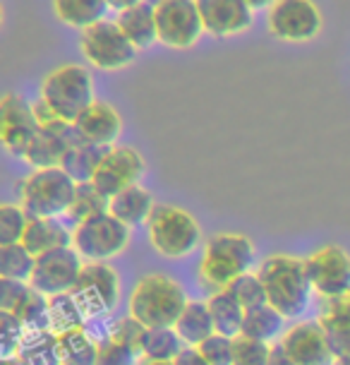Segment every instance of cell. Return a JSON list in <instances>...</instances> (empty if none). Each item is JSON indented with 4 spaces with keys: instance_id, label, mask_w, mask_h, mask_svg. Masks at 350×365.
Masks as SVG:
<instances>
[{
    "instance_id": "obj_1",
    "label": "cell",
    "mask_w": 350,
    "mask_h": 365,
    "mask_svg": "<svg viewBox=\"0 0 350 365\" xmlns=\"http://www.w3.org/2000/svg\"><path fill=\"white\" fill-rule=\"evenodd\" d=\"M257 274L267 289L269 305L283 317L290 319L307 312L314 289L304 269V259L293 255H269L259 264Z\"/></svg>"
},
{
    "instance_id": "obj_2",
    "label": "cell",
    "mask_w": 350,
    "mask_h": 365,
    "mask_svg": "<svg viewBox=\"0 0 350 365\" xmlns=\"http://www.w3.org/2000/svg\"><path fill=\"white\" fill-rule=\"evenodd\" d=\"M257 250L250 236L243 233H216L204 240L199 259V284L209 293L226 291L238 277L250 272Z\"/></svg>"
},
{
    "instance_id": "obj_3",
    "label": "cell",
    "mask_w": 350,
    "mask_h": 365,
    "mask_svg": "<svg viewBox=\"0 0 350 365\" xmlns=\"http://www.w3.org/2000/svg\"><path fill=\"white\" fill-rule=\"evenodd\" d=\"M185 289L166 274H147L129 293V315L139 319L147 329L175 327L187 308Z\"/></svg>"
},
{
    "instance_id": "obj_4",
    "label": "cell",
    "mask_w": 350,
    "mask_h": 365,
    "mask_svg": "<svg viewBox=\"0 0 350 365\" xmlns=\"http://www.w3.org/2000/svg\"><path fill=\"white\" fill-rule=\"evenodd\" d=\"M19 205L34 219H58L68 214L75 200L77 182L68 173L58 168H38L27 178L17 180Z\"/></svg>"
},
{
    "instance_id": "obj_5",
    "label": "cell",
    "mask_w": 350,
    "mask_h": 365,
    "mask_svg": "<svg viewBox=\"0 0 350 365\" xmlns=\"http://www.w3.org/2000/svg\"><path fill=\"white\" fill-rule=\"evenodd\" d=\"M147 231L152 247L168 259L192 255L202 243V228L197 219L173 205H157L147 221Z\"/></svg>"
},
{
    "instance_id": "obj_6",
    "label": "cell",
    "mask_w": 350,
    "mask_h": 365,
    "mask_svg": "<svg viewBox=\"0 0 350 365\" xmlns=\"http://www.w3.org/2000/svg\"><path fill=\"white\" fill-rule=\"evenodd\" d=\"M41 96L68 123H75L96 101L92 75L87 68L75 63L51 70L41 84Z\"/></svg>"
},
{
    "instance_id": "obj_7",
    "label": "cell",
    "mask_w": 350,
    "mask_h": 365,
    "mask_svg": "<svg viewBox=\"0 0 350 365\" xmlns=\"http://www.w3.org/2000/svg\"><path fill=\"white\" fill-rule=\"evenodd\" d=\"M129 243V226L115 219L111 212L77 224L73 231V247L84 262H108L118 257Z\"/></svg>"
},
{
    "instance_id": "obj_8",
    "label": "cell",
    "mask_w": 350,
    "mask_h": 365,
    "mask_svg": "<svg viewBox=\"0 0 350 365\" xmlns=\"http://www.w3.org/2000/svg\"><path fill=\"white\" fill-rule=\"evenodd\" d=\"M80 46L87 63L99 70H122L137 56V48L122 34L118 22H108V19L84 29Z\"/></svg>"
},
{
    "instance_id": "obj_9",
    "label": "cell",
    "mask_w": 350,
    "mask_h": 365,
    "mask_svg": "<svg viewBox=\"0 0 350 365\" xmlns=\"http://www.w3.org/2000/svg\"><path fill=\"white\" fill-rule=\"evenodd\" d=\"M73 296L82 305L87 317L108 315L120 298L118 272L108 262H84L80 279H77Z\"/></svg>"
},
{
    "instance_id": "obj_10",
    "label": "cell",
    "mask_w": 350,
    "mask_h": 365,
    "mask_svg": "<svg viewBox=\"0 0 350 365\" xmlns=\"http://www.w3.org/2000/svg\"><path fill=\"white\" fill-rule=\"evenodd\" d=\"M159 41L168 48H192L204 34L197 0H161L157 3Z\"/></svg>"
},
{
    "instance_id": "obj_11",
    "label": "cell",
    "mask_w": 350,
    "mask_h": 365,
    "mask_svg": "<svg viewBox=\"0 0 350 365\" xmlns=\"http://www.w3.org/2000/svg\"><path fill=\"white\" fill-rule=\"evenodd\" d=\"M309 284L322 301L350 293V255L339 245H324L304 259Z\"/></svg>"
},
{
    "instance_id": "obj_12",
    "label": "cell",
    "mask_w": 350,
    "mask_h": 365,
    "mask_svg": "<svg viewBox=\"0 0 350 365\" xmlns=\"http://www.w3.org/2000/svg\"><path fill=\"white\" fill-rule=\"evenodd\" d=\"M267 24L281 41L304 43L322 31V12L312 0H276L269 8Z\"/></svg>"
},
{
    "instance_id": "obj_13",
    "label": "cell",
    "mask_w": 350,
    "mask_h": 365,
    "mask_svg": "<svg viewBox=\"0 0 350 365\" xmlns=\"http://www.w3.org/2000/svg\"><path fill=\"white\" fill-rule=\"evenodd\" d=\"M84 267V259L77 255L73 245L58 247L46 255H38L34 264V274H31L29 284L31 289L43 293L46 298L60 296V293H73L80 272Z\"/></svg>"
},
{
    "instance_id": "obj_14",
    "label": "cell",
    "mask_w": 350,
    "mask_h": 365,
    "mask_svg": "<svg viewBox=\"0 0 350 365\" xmlns=\"http://www.w3.org/2000/svg\"><path fill=\"white\" fill-rule=\"evenodd\" d=\"M144 175V159L132 147H111L103 154L99 171L94 175V185L113 200L115 195L132 185H139V178Z\"/></svg>"
},
{
    "instance_id": "obj_15",
    "label": "cell",
    "mask_w": 350,
    "mask_h": 365,
    "mask_svg": "<svg viewBox=\"0 0 350 365\" xmlns=\"http://www.w3.org/2000/svg\"><path fill=\"white\" fill-rule=\"evenodd\" d=\"M38 133V123L34 118L31 103L19 94H5L0 101V142L10 154H27L31 140Z\"/></svg>"
},
{
    "instance_id": "obj_16",
    "label": "cell",
    "mask_w": 350,
    "mask_h": 365,
    "mask_svg": "<svg viewBox=\"0 0 350 365\" xmlns=\"http://www.w3.org/2000/svg\"><path fill=\"white\" fill-rule=\"evenodd\" d=\"M283 351L293 358L295 365H334L336 356L319 322H297L283 331Z\"/></svg>"
},
{
    "instance_id": "obj_17",
    "label": "cell",
    "mask_w": 350,
    "mask_h": 365,
    "mask_svg": "<svg viewBox=\"0 0 350 365\" xmlns=\"http://www.w3.org/2000/svg\"><path fill=\"white\" fill-rule=\"evenodd\" d=\"M204 31L211 36H235L252 27V10L245 0H197Z\"/></svg>"
},
{
    "instance_id": "obj_18",
    "label": "cell",
    "mask_w": 350,
    "mask_h": 365,
    "mask_svg": "<svg viewBox=\"0 0 350 365\" xmlns=\"http://www.w3.org/2000/svg\"><path fill=\"white\" fill-rule=\"evenodd\" d=\"M75 130L84 142H89V145L111 149L115 147V142H118V137L122 133V120H120V113L111 103L94 101L92 106L75 120Z\"/></svg>"
},
{
    "instance_id": "obj_19",
    "label": "cell",
    "mask_w": 350,
    "mask_h": 365,
    "mask_svg": "<svg viewBox=\"0 0 350 365\" xmlns=\"http://www.w3.org/2000/svg\"><path fill=\"white\" fill-rule=\"evenodd\" d=\"M80 140L82 137L77 135L75 123L68 130H38L27 154H24V161L34 171H38V168H58L63 164L68 149Z\"/></svg>"
},
{
    "instance_id": "obj_20",
    "label": "cell",
    "mask_w": 350,
    "mask_h": 365,
    "mask_svg": "<svg viewBox=\"0 0 350 365\" xmlns=\"http://www.w3.org/2000/svg\"><path fill=\"white\" fill-rule=\"evenodd\" d=\"M324 334L329 339L336 358L350 356V293L348 296L334 298V301H322L319 319Z\"/></svg>"
},
{
    "instance_id": "obj_21",
    "label": "cell",
    "mask_w": 350,
    "mask_h": 365,
    "mask_svg": "<svg viewBox=\"0 0 350 365\" xmlns=\"http://www.w3.org/2000/svg\"><path fill=\"white\" fill-rule=\"evenodd\" d=\"M118 27L122 34L129 38V43L137 51H144L154 41H159V27H157V5H149L147 0L134 8H127L118 12Z\"/></svg>"
},
{
    "instance_id": "obj_22",
    "label": "cell",
    "mask_w": 350,
    "mask_h": 365,
    "mask_svg": "<svg viewBox=\"0 0 350 365\" xmlns=\"http://www.w3.org/2000/svg\"><path fill=\"white\" fill-rule=\"evenodd\" d=\"M154 210H157L154 195L142 185H132V187H127V190H122L120 195H115L111 200V205H108V212L129 228L147 224Z\"/></svg>"
},
{
    "instance_id": "obj_23",
    "label": "cell",
    "mask_w": 350,
    "mask_h": 365,
    "mask_svg": "<svg viewBox=\"0 0 350 365\" xmlns=\"http://www.w3.org/2000/svg\"><path fill=\"white\" fill-rule=\"evenodd\" d=\"M22 245L34 257H38V255H46L51 250H58V247H70L73 245V233H68V228L58 224V219L31 217L27 231H24Z\"/></svg>"
},
{
    "instance_id": "obj_24",
    "label": "cell",
    "mask_w": 350,
    "mask_h": 365,
    "mask_svg": "<svg viewBox=\"0 0 350 365\" xmlns=\"http://www.w3.org/2000/svg\"><path fill=\"white\" fill-rule=\"evenodd\" d=\"M175 331L185 341V346H202L209 336L216 334L213 319L206 301H190L183 315L175 322Z\"/></svg>"
},
{
    "instance_id": "obj_25",
    "label": "cell",
    "mask_w": 350,
    "mask_h": 365,
    "mask_svg": "<svg viewBox=\"0 0 350 365\" xmlns=\"http://www.w3.org/2000/svg\"><path fill=\"white\" fill-rule=\"evenodd\" d=\"M55 17L73 29H89L103 22L108 12L106 0H53Z\"/></svg>"
},
{
    "instance_id": "obj_26",
    "label": "cell",
    "mask_w": 350,
    "mask_h": 365,
    "mask_svg": "<svg viewBox=\"0 0 350 365\" xmlns=\"http://www.w3.org/2000/svg\"><path fill=\"white\" fill-rule=\"evenodd\" d=\"M206 305H209L216 334H223V336H230V339L240 336V331H243V322H245V308L230 296L228 291L209 293Z\"/></svg>"
},
{
    "instance_id": "obj_27",
    "label": "cell",
    "mask_w": 350,
    "mask_h": 365,
    "mask_svg": "<svg viewBox=\"0 0 350 365\" xmlns=\"http://www.w3.org/2000/svg\"><path fill=\"white\" fill-rule=\"evenodd\" d=\"M103 154H106V149L80 140V142H75V145L68 149V154H65L60 168L77 182V185H80V182H92L96 171H99V164H101Z\"/></svg>"
},
{
    "instance_id": "obj_28",
    "label": "cell",
    "mask_w": 350,
    "mask_h": 365,
    "mask_svg": "<svg viewBox=\"0 0 350 365\" xmlns=\"http://www.w3.org/2000/svg\"><path fill=\"white\" fill-rule=\"evenodd\" d=\"M283 324H286V317H283L281 312L274 310L271 305H262V308L245 312V322H243L240 336L257 339V341H264V344H274L276 339L283 336Z\"/></svg>"
},
{
    "instance_id": "obj_29",
    "label": "cell",
    "mask_w": 350,
    "mask_h": 365,
    "mask_svg": "<svg viewBox=\"0 0 350 365\" xmlns=\"http://www.w3.org/2000/svg\"><path fill=\"white\" fill-rule=\"evenodd\" d=\"M58 346H60L63 365H96L99 344L87 334L84 327L60 331V334H58Z\"/></svg>"
},
{
    "instance_id": "obj_30",
    "label": "cell",
    "mask_w": 350,
    "mask_h": 365,
    "mask_svg": "<svg viewBox=\"0 0 350 365\" xmlns=\"http://www.w3.org/2000/svg\"><path fill=\"white\" fill-rule=\"evenodd\" d=\"M17 358H22L27 365H63L58 334L53 329L27 331V339H24Z\"/></svg>"
},
{
    "instance_id": "obj_31",
    "label": "cell",
    "mask_w": 350,
    "mask_h": 365,
    "mask_svg": "<svg viewBox=\"0 0 350 365\" xmlns=\"http://www.w3.org/2000/svg\"><path fill=\"white\" fill-rule=\"evenodd\" d=\"M183 349L185 341L180 339L175 327L147 329L144 344H142V358H149V361H175Z\"/></svg>"
},
{
    "instance_id": "obj_32",
    "label": "cell",
    "mask_w": 350,
    "mask_h": 365,
    "mask_svg": "<svg viewBox=\"0 0 350 365\" xmlns=\"http://www.w3.org/2000/svg\"><path fill=\"white\" fill-rule=\"evenodd\" d=\"M108 205H111V200H108L94 182H80L73 205H70V210H68V217L73 219L77 226V224H84V221L99 217V214H106Z\"/></svg>"
},
{
    "instance_id": "obj_33",
    "label": "cell",
    "mask_w": 350,
    "mask_h": 365,
    "mask_svg": "<svg viewBox=\"0 0 350 365\" xmlns=\"http://www.w3.org/2000/svg\"><path fill=\"white\" fill-rule=\"evenodd\" d=\"M36 257L22 243L0 245V279L12 282H29L34 274Z\"/></svg>"
},
{
    "instance_id": "obj_34",
    "label": "cell",
    "mask_w": 350,
    "mask_h": 365,
    "mask_svg": "<svg viewBox=\"0 0 350 365\" xmlns=\"http://www.w3.org/2000/svg\"><path fill=\"white\" fill-rule=\"evenodd\" d=\"M48 308H51V329H53L55 334L84 327L87 315H84L82 305L77 303V298L73 293H60V296L48 298Z\"/></svg>"
},
{
    "instance_id": "obj_35",
    "label": "cell",
    "mask_w": 350,
    "mask_h": 365,
    "mask_svg": "<svg viewBox=\"0 0 350 365\" xmlns=\"http://www.w3.org/2000/svg\"><path fill=\"white\" fill-rule=\"evenodd\" d=\"M12 315H17L22 319V324L27 327V331H41L51 329V308H48V298L43 293H38L36 289H31L24 293V298L19 301Z\"/></svg>"
},
{
    "instance_id": "obj_36",
    "label": "cell",
    "mask_w": 350,
    "mask_h": 365,
    "mask_svg": "<svg viewBox=\"0 0 350 365\" xmlns=\"http://www.w3.org/2000/svg\"><path fill=\"white\" fill-rule=\"evenodd\" d=\"M226 291H228L230 296L235 298L240 305H243L245 312L255 310V308H262V305H269L267 289H264L259 274H252V272L243 274V277H238Z\"/></svg>"
},
{
    "instance_id": "obj_37",
    "label": "cell",
    "mask_w": 350,
    "mask_h": 365,
    "mask_svg": "<svg viewBox=\"0 0 350 365\" xmlns=\"http://www.w3.org/2000/svg\"><path fill=\"white\" fill-rule=\"evenodd\" d=\"M29 212L22 205H3L0 207V245L22 243L24 231L29 226Z\"/></svg>"
},
{
    "instance_id": "obj_38",
    "label": "cell",
    "mask_w": 350,
    "mask_h": 365,
    "mask_svg": "<svg viewBox=\"0 0 350 365\" xmlns=\"http://www.w3.org/2000/svg\"><path fill=\"white\" fill-rule=\"evenodd\" d=\"M27 339V327L12 312L0 310V358H15Z\"/></svg>"
},
{
    "instance_id": "obj_39",
    "label": "cell",
    "mask_w": 350,
    "mask_h": 365,
    "mask_svg": "<svg viewBox=\"0 0 350 365\" xmlns=\"http://www.w3.org/2000/svg\"><path fill=\"white\" fill-rule=\"evenodd\" d=\"M144 336H147V327L139 322V319H134L132 315L115 319V322L111 324V334H108V339L122 344V346L134 351L137 356H142V344H144Z\"/></svg>"
},
{
    "instance_id": "obj_40",
    "label": "cell",
    "mask_w": 350,
    "mask_h": 365,
    "mask_svg": "<svg viewBox=\"0 0 350 365\" xmlns=\"http://www.w3.org/2000/svg\"><path fill=\"white\" fill-rule=\"evenodd\" d=\"M271 356V344L257 341V339L235 336V354L233 365H267Z\"/></svg>"
},
{
    "instance_id": "obj_41",
    "label": "cell",
    "mask_w": 350,
    "mask_h": 365,
    "mask_svg": "<svg viewBox=\"0 0 350 365\" xmlns=\"http://www.w3.org/2000/svg\"><path fill=\"white\" fill-rule=\"evenodd\" d=\"M202 351V356L211 365H233V354H235V339L223 336V334H213L209 336L202 346H197Z\"/></svg>"
},
{
    "instance_id": "obj_42",
    "label": "cell",
    "mask_w": 350,
    "mask_h": 365,
    "mask_svg": "<svg viewBox=\"0 0 350 365\" xmlns=\"http://www.w3.org/2000/svg\"><path fill=\"white\" fill-rule=\"evenodd\" d=\"M134 361H137V354L125 349L122 344L113 341V339L99 341V356H96V365H134Z\"/></svg>"
},
{
    "instance_id": "obj_43",
    "label": "cell",
    "mask_w": 350,
    "mask_h": 365,
    "mask_svg": "<svg viewBox=\"0 0 350 365\" xmlns=\"http://www.w3.org/2000/svg\"><path fill=\"white\" fill-rule=\"evenodd\" d=\"M31 108H34V118L38 123V130H68L73 125V123L60 118L43 96H38V99L31 103Z\"/></svg>"
},
{
    "instance_id": "obj_44",
    "label": "cell",
    "mask_w": 350,
    "mask_h": 365,
    "mask_svg": "<svg viewBox=\"0 0 350 365\" xmlns=\"http://www.w3.org/2000/svg\"><path fill=\"white\" fill-rule=\"evenodd\" d=\"M29 291V282H12V279H0V310L15 312L24 293Z\"/></svg>"
},
{
    "instance_id": "obj_45",
    "label": "cell",
    "mask_w": 350,
    "mask_h": 365,
    "mask_svg": "<svg viewBox=\"0 0 350 365\" xmlns=\"http://www.w3.org/2000/svg\"><path fill=\"white\" fill-rule=\"evenodd\" d=\"M173 363H175V365H211V363L202 356V351H199L197 346H185V349L178 354V358H175Z\"/></svg>"
},
{
    "instance_id": "obj_46",
    "label": "cell",
    "mask_w": 350,
    "mask_h": 365,
    "mask_svg": "<svg viewBox=\"0 0 350 365\" xmlns=\"http://www.w3.org/2000/svg\"><path fill=\"white\" fill-rule=\"evenodd\" d=\"M267 365H295V361L283 351L281 344H271V356Z\"/></svg>"
},
{
    "instance_id": "obj_47",
    "label": "cell",
    "mask_w": 350,
    "mask_h": 365,
    "mask_svg": "<svg viewBox=\"0 0 350 365\" xmlns=\"http://www.w3.org/2000/svg\"><path fill=\"white\" fill-rule=\"evenodd\" d=\"M108 3V8H113V10H127V8H134V5H139V3H144V0H106Z\"/></svg>"
},
{
    "instance_id": "obj_48",
    "label": "cell",
    "mask_w": 350,
    "mask_h": 365,
    "mask_svg": "<svg viewBox=\"0 0 350 365\" xmlns=\"http://www.w3.org/2000/svg\"><path fill=\"white\" fill-rule=\"evenodd\" d=\"M245 3H248L250 10L255 12V10H267V8H271V5H274L276 0H245Z\"/></svg>"
},
{
    "instance_id": "obj_49",
    "label": "cell",
    "mask_w": 350,
    "mask_h": 365,
    "mask_svg": "<svg viewBox=\"0 0 350 365\" xmlns=\"http://www.w3.org/2000/svg\"><path fill=\"white\" fill-rule=\"evenodd\" d=\"M0 365H27V363H24L22 361V358H3V361H0Z\"/></svg>"
},
{
    "instance_id": "obj_50",
    "label": "cell",
    "mask_w": 350,
    "mask_h": 365,
    "mask_svg": "<svg viewBox=\"0 0 350 365\" xmlns=\"http://www.w3.org/2000/svg\"><path fill=\"white\" fill-rule=\"evenodd\" d=\"M139 365H175L173 361H149V358H142Z\"/></svg>"
},
{
    "instance_id": "obj_51",
    "label": "cell",
    "mask_w": 350,
    "mask_h": 365,
    "mask_svg": "<svg viewBox=\"0 0 350 365\" xmlns=\"http://www.w3.org/2000/svg\"><path fill=\"white\" fill-rule=\"evenodd\" d=\"M334 365H350V356H343V358H336Z\"/></svg>"
},
{
    "instance_id": "obj_52",
    "label": "cell",
    "mask_w": 350,
    "mask_h": 365,
    "mask_svg": "<svg viewBox=\"0 0 350 365\" xmlns=\"http://www.w3.org/2000/svg\"><path fill=\"white\" fill-rule=\"evenodd\" d=\"M159 3H161V0H159Z\"/></svg>"
}]
</instances>
